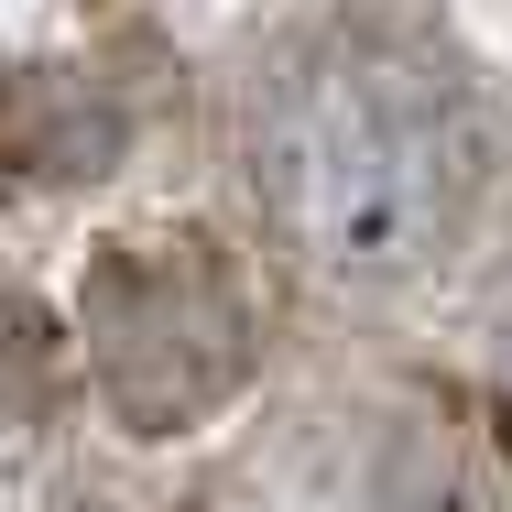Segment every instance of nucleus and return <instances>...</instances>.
Returning <instances> with one entry per match:
<instances>
[{
  "mask_svg": "<svg viewBox=\"0 0 512 512\" xmlns=\"http://www.w3.org/2000/svg\"><path fill=\"white\" fill-rule=\"evenodd\" d=\"M240 164L327 284H414L491 175V109L404 0H306L240 66Z\"/></svg>",
  "mask_w": 512,
  "mask_h": 512,
  "instance_id": "obj_1",
  "label": "nucleus"
},
{
  "mask_svg": "<svg viewBox=\"0 0 512 512\" xmlns=\"http://www.w3.org/2000/svg\"><path fill=\"white\" fill-rule=\"evenodd\" d=\"M88 349H99L109 414L131 436H175L207 425L251 382V295H240V262L197 240V229H142V240H109L88 262Z\"/></svg>",
  "mask_w": 512,
  "mask_h": 512,
  "instance_id": "obj_2",
  "label": "nucleus"
}]
</instances>
